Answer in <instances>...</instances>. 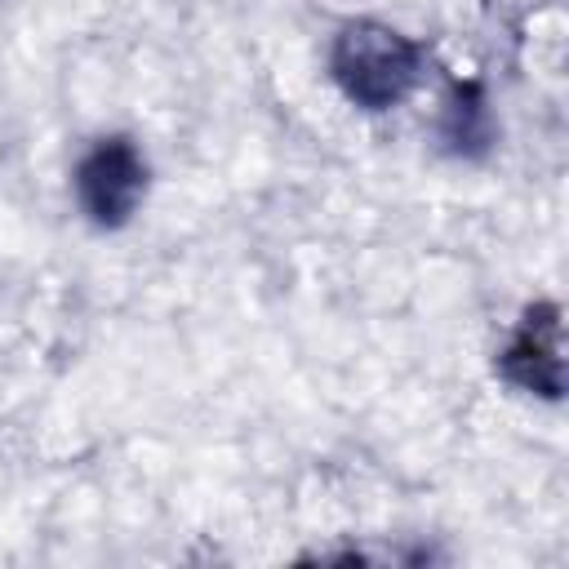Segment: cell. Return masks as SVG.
Returning <instances> with one entry per match:
<instances>
[{"label":"cell","instance_id":"obj_1","mask_svg":"<svg viewBox=\"0 0 569 569\" xmlns=\"http://www.w3.org/2000/svg\"><path fill=\"white\" fill-rule=\"evenodd\" d=\"M329 71L351 102L382 111L418 84L422 49L387 22H347L329 49Z\"/></svg>","mask_w":569,"mask_h":569},{"label":"cell","instance_id":"obj_3","mask_svg":"<svg viewBox=\"0 0 569 569\" xmlns=\"http://www.w3.org/2000/svg\"><path fill=\"white\" fill-rule=\"evenodd\" d=\"M502 373L533 391V396H547L556 400L560 387H565V347H560V311L551 302H538L525 311L516 338L507 342L502 351Z\"/></svg>","mask_w":569,"mask_h":569},{"label":"cell","instance_id":"obj_2","mask_svg":"<svg viewBox=\"0 0 569 569\" xmlns=\"http://www.w3.org/2000/svg\"><path fill=\"white\" fill-rule=\"evenodd\" d=\"M142 191H147V160L129 138H102L76 164V200L98 227L129 222Z\"/></svg>","mask_w":569,"mask_h":569}]
</instances>
